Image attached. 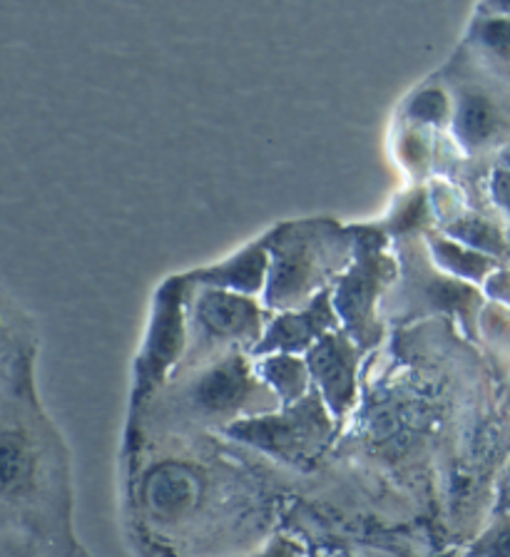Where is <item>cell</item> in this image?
I'll return each instance as SVG.
<instances>
[{"mask_svg":"<svg viewBox=\"0 0 510 557\" xmlns=\"http://www.w3.org/2000/svg\"><path fill=\"white\" fill-rule=\"evenodd\" d=\"M465 557H510V516H498L469 545Z\"/></svg>","mask_w":510,"mask_h":557,"instance_id":"16","label":"cell"},{"mask_svg":"<svg viewBox=\"0 0 510 557\" xmlns=\"http://www.w3.org/2000/svg\"><path fill=\"white\" fill-rule=\"evenodd\" d=\"M270 247H266V237L262 242L249 244L247 249H241L227 261H222L217 267H207L200 272L189 274L200 286H214V289L235 292L241 296H254L264 294L266 282H270Z\"/></svg>","mask_w":510,"mask_h":557,"instance_id":"10","label":"cell"},{"mask_svg":"<svg viewBox=\"0 0 510 557\" xmlns=\"http://www.w3.org/2000/svg\"><path fill=\"white\" fill-rule=\"evenodd\" d=\"M272 267L264 289L266 307L301 309L326 292V282L347 269L357 251V239L328 220L289 222L266 237Z\"/></svg>","mask_w":510,"mask_h":557,"instance_id":"1","label":"cell"},{"mask_svg":"<svg viewBox=\"0 0 510 557\" xmlns=\"http://www.w3.org/2000/svg\"><path fill=\"white\" fill-rule=\"evenodd\" d=\"M446 237L461 242L465 247L481 251V255H488L493 259L503 257L510 244L506 230H500L498 224H493L486 216L478 214L458 216L453 224L446 226Z\"/></svg>","mask_w":510,"mask_h":557,"instance_id":"14","label":"cell"},{"mask_svg":"<svg viewBox=\"0 0 510 557\" xmlns=\"http://www.w3.org/2000/svg\"><path fill=\"white\" fill-rule=\"evenodd\" d=\"M147 503L158 516H179L195 500V478L183 468H162L147 481Z\"/></svg>","mask_w":510,"mask_h":557,"instance_id":"13","label":"cell"},{"mask_svg":"<svg viewBox=\"0 0 510 557\" xmlns=\"http://www.w3.org/2000/svg\"><path fill=\"white\" fill-rule=\"evenodd\" d=\"M428 251L438 269L463 284H486L498 272V259L481 255L451 237H431Z\"/></svg>","mask_w":510,"mask_h":557,"instance_id":"12","label":"cell"},{"mask_svg":"<svg viewBox=\"0 0 510 557\" xmlns=\"http://www.w3.org/2000/svg\"><path fill=\"white\" fill-rule=\"evenodd\" d=\"M463 557H465V555H463Z\"/></svg>","mask_w":510,"mask_h":557,"instance_id":"23","label":"cell"},{"mask_svg":"<svg viewBox=\"0 0 510 557\" xmlns=\"http://www.w3.org/2000/svg\"><path fill=\"white\" fill-rule=\"evenodd\" d=\"M500 168H506V170H510V139L506 143V147H503V152H500Z\"/></svg>","mask_w":510,"mask_h":557,"instance_id":"22","label":"cell"},{"mask_svg":"<svg viewBox=\"0 0 510 557\" xmlns=\"http://www.w3.org/2000/svg\"><path fill=\"white\" fill-rule=\"evenodd\" d=\"M257 373L264 381V386L279 398L282 406L299 404L314 391L311 383V371L307 359L294 354H272L257 359Z\"/></svg>","mask_w":510,"mask_h":557,"instance_id":"11","label":"cell"},{"mask_svg":"<svg viewBox=\"0 0 510 557\" xmlns=\"http://www.w3.org/2000/svg\"><path fill=\"white\" fill-rule=\"evenodd\" d=\"M496 510L498 516H510V466L500 478L498 483V493H496Z\"/></svg>","mask_w":510,"mask_h":557,"instance_id":"21","label":"cell"},{"mask_svg":"<svg viewBox=\"0 0 510 557\" xmlns=\"http://www.w3.org/2000/svg\"><path fill=\"white\" fill-rule=\"evenodd\" d=\"M361 354H364V348L353 342L349 331L336 329L304 356L314 391L322 396L336 421L347 416L357 404Z\"/></svg>","mask_w":510,"mask_h":557,"instance_id":"7","label":"cell"},{"mask_svg":"<svg viewBox=\"0 0 510 557\" xmlns=\"http://www.w3.org/2000/svg\"><path fill=\"white\" fill-rule=\"evenodd\" d=\"M179 408L192 421L229 429L245 418L272 413L282 404L259 379L254 363L241 354H229L187 383L179 394Z\"/></svg>","mask_w":510,"mask_h":557,"instance_id":"2","label":"cell"},{"mask_svg":"<svg viewBox=\"0 0 510 557\" xmlns=\"http://www.w3.org/2000/svg\"><path fill=\"white\" fill-rule=\"evenodd\" d=\"M490 195H493V202H496V207L500 209V214H503L506 234L510 239V170L498 168L496 172H493Z\"/></svg>","mask_w":510,"mask_h":557,"instance_id":"18","label":"cell"},{"mask_svg":"<svg viewBox=\"0 0 510 557\" xmlns=\"http://www.w3.org/2000/svg\"><path fill=\"white\" fill-rule=\"evenodd\" d=\"M396 274L394 259L386 255L384 239L376 232L357 234L353 261L336 282L334 307L347 331L361 348L374 346L382 336L376 321V301Z\"/></svg>","mask_w":510,"mask_h":557,"instance_id":"4","label":"cell"},{"mask_svg":"<svg viewBox=\"0 0 510 557\" xmlns=\"http://www.w3.org/2000/svg\"><path fill=\"white\" fill-rule=\"evenodd\" d=\"M192 329L197 344L207 346H247L249 351L262 342L266 321L252 296L200 286L192 304Z\"/></svg>","mask_w":510,"mask_h":557,"instance_id":"5","label":"cell"},{"mask_svg":"<svg viewBox=\"0 0 510 557\" xmlns=\"http://www.w3.org/2000/svg\"><path fill=\"white\" fill-rule=\"evenodd\" d=\"M453 129L461 145L473 152L503 145L510 135L508 104L483 87H469L453 110Z\"/></svg>","mask_w":510,"mask_h":557,"instance_id":"9","label":"cell"},{"mask_svg":"<svg viewBox=\"0 0 510 557\" xmlns=\"http://www.w3.org/2000/svg\"><path fill=\"white\" fill-rule=\"evenodd\" d=\"M409 115L419 122H428V125H440V122L453 117L451 100L438 87H426L409 104Z\"/></svg>","mask_w":510,"mask_h":557,"instance_id":"17","label":"cell"},{"mask_svg":"<svg viewBox=\"0 0 510 557\" xmlns=\"http://www.w3.org/2000/svg\"><path fill=\"white\" fill-rule=\"evenodd\" d=\"M249 557H301V553H299V547L291 543V540L274 537L262 547V550H257L254 555H249Z\"/></svg>","mask_w":510,"mask_h":557,"instance_id":"19","label":"cell"},{"mask_svg":"<svg viewBox=\"0 0 510 557\" xmlns=\"http://www.w3.org/2000/svg\"><path fill=\"white\" fill-rule=\"evenodd\" d=\"M473 38L493 58L510 63V15L483 8V15L473 23Z\"/></svg>","mask_w":510,"mask_h":557,"instance_id":"15","label":"cell"},{"mask_svg":"<svg viewBox=\"0 0 510 557\" xmlns=\"http://www.w3.org/2000/svg\"><path fill=\"white\" fill-rule=\"evenodd\" d=\"M339 329V313L334 307V292L326 289L316 294L307 307L279 311L276 317L266 324V331L252 348L254 359L272 354H309L326 334Z\"/></svg>","mask_w":510,"mask_h":557,"instance_id":"8","label":"cell"},{"mask_svg":"<svg viewBox=\"0 0 510 557\" xmlns=\"http://www.w3.org/2000/svg\"><path fill=\"white\" fill-rule=\"evenodd\" d=\"M183 282H170L160 292L158 319L147 334L140 361H137L135 388H133V418L140 411L147 396L164 381L167 371L177 363L185 344V324H183Z\"/></svg>","mask_w":510,"mask_h":557,"instance_id":"6","label":"cell"},{"mask_svg":"<svg viewBox=\"0 0 510 557\" xmlns=\"http://www.w3.org/2000/svg\"><path fill=\"white\" fill-rule=\"evenodd\" d=\"M336 418L328 411L322 396L311 391L299 404L282 406L272 413L245 418L232 423L224 433L270 453L287 463H307L316 458L334 433Z\"/></svg>","mask_w":510,"mask_h":557,"instance_id":"3","label":"cell"},{"mask_svg":"<svg viewBox=\"0 0 510 557\" xmlns=\"http://www.w3.org/2000/svg\"><path fill=\"white\" fill-rule=\"evenodd\" d=\"M486 292L496 301H503L510 307V272H506V269H498V272L486 282Z\"/></svg>","mask_w":510,"mask_h":557,"instance_id":"20","label":"cell"}]
</instances>
